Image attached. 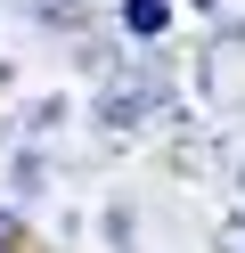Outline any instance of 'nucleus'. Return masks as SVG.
Masks as SVG:
<instances>
[{
	"instance_id": "obj_2",
	"label": "nucleus",
	"mask_w": 245,
	"mask_h": 253,
	"mask_svg": "<svg viewBox=\"0 0 245 253\" xmlns=\"http://www.w3.org/2000/svg\"><path fill=\"white\" fill-rule=\"evenodd\" d=\"M8 237H16V229H8V212H0V253H8Z\"/></svg>"
},
{
	"instance_id": "obj_1",
	"label": "nucleus",
	"mask_w": 245,
	"mask_h": 253,
	"mask_svg": "<svg viewBox=\"0 0 245 253\" xmlns=\"http://www.w3.org/2000/svg\"><path fill=\"white\" fill-rule=\"evenodd\" d=\"M123 17H131V33H163V0H131Z\"/></svg>"
}]
</instances>
